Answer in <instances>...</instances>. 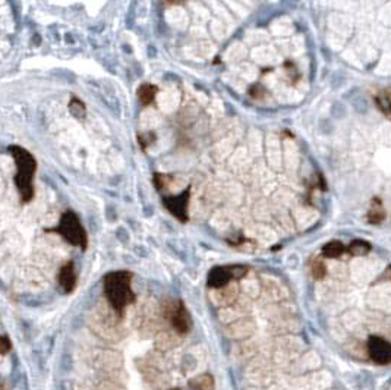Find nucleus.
I'll return each instance as SVG.
<instances>
[{"label": "nucleus", "mask_w": 391, "mask_h": 390, "mask_svg": "<svg viewBox=\"0 0 391 390\" xmlns=\"http://www.w3.org/2000/svg\"><path fill=\"white\" fill-rule=\"evenodd\" d=\"M130 273L128 272H112L104 277V292L113 307L119 314L135 301V293L130 288Z\"/></svg>", "instance_id": "f257e3e1"}, {"label": "nucleus", "mask_w": 391, "mask_h": 390, "mask_svg": "<svg viewBox=\"0 0 391 390\" xmlns=\"http://www.w3.org/2000/svg\"><path fill=\"white\" fill-rule=\"evenodd\" d=\"M14 158H15V163H17V186H18V191L21 194V198L22 201H30L31 197H33V176H34V172H36V160L34 157L24 148L21 147H11L9 148Z\"/></svg>", "instance_id": "f03ea898"}, {"label": "nucleus", "mask_w": 391, "mask_h": 390, "mask_svg": "<svg viewBox=\"0 0 391 390\" xmlns=\"http://www.w3.org/2000/svg\"><path fill=\"white\" fill-rule=\"evenodd\" d=\"M56 232H59L72 245H78V247H84L85 245L87 239H85L84 228L81 226L79 219L72 212H66L62 216L60 223L56 228Z\"/></svg>", "instance_id": "7ed1b4c3"}, {"label": "nucleus", "mask_w": 391, "mask_h": 390, "mask_svg": "<svg viewBox=\"0 0 391 390\" xmlns=\"http://www.w3.org/2000/svg\"><path fill=\"white\" fill-rule=\"evenodd\" d=\"M164 315L170 318V323L173 329L179 334H186L190 329V315L187 310L185 308L183 302L180 301H171L167 305H164Z\"/></svg>", "instance_id": "20e7f679"}, {"label": "nucleus", "mask_w": 391, "mask_h": 390, "mask_svg": "<svg viewBox=\"0 0 391 390\" xmlns=\"http://www.w3.org/2000/svg\"><path fill=\"white\" fill-rule=\"evenodd\" d=\"M368 353H369V358L378 365L391 364V343L382 337H378V336L369 337Z\"/></svg>", "instance_id": "39448f33"}, {"label": "nucleus", "mask_w": 391, "mask_h": 390, "mask_svg": "<svg viewBox=\"0 0 391 390\" xmlns=\"http://www.w3.org/2000/svg\"><path fill=\"white\" fill-rule=\"evenodd\" d=\"M187 203H189V189H186L185 192L177 195V197H171V198L164 200V206L168 209V212L182 222H185L187 219V214H186L187 213Z\"/></svg>", "instance_id": "423d86ee"}, {"label": "nucleus", "mask_w": 391, "mask_h": 390, "mask_svg": "<svg viewBox=\"0 0 391 390\" xmlns=\"http://www.w3.org/2000/svg\"><path fill=\"white\" fill-rule=\"evenodd\" d=\"M233 280L229 266L224 267H214L208 274V286L213 289H222L229 285V282Z\"/></svg>", "instance_id": "0eeeda50"}, {"label": "nucleus", "mask_w": 391, "mask_h": 390, "mask_svg": "<svg viewBox=\"0 0 391 390\" xmlns=\"http://www.w3.org/2000/svg\"><path fill=\"white\" fill-rule=\"evenodd\" d=\"M59 283L65 292H72L76 283V274L74 270V264L68 263L65 264L59 272Z\"/></svg>", "instance_id": "6e6552de"}, {"label": "nucleus", "mask_w": 391, "mask_h": 390, "mask_svg": "<svg viewBox=\"0 0 391 390\" xmlns=\"http://www.w3.org/2000/svg\"><path fill=\"white\" fill-rule=\"evenodd\" d=\"M375 104L381 110V113L391 120V87L379 91L375 96Z\"/></svg>", "instance_id": "1a4fd4ad"}, {"label": "nucleus", "mask_w": 391, "mask_h": 390, "mask_svg": "<svg viewBox=\"0 0 391 390\" xmlns=\"http://www.w3.org/2000/svg\"><path fill=\"white\" fill-rule=\"evenodd\" d=\"M366 219L371 225H379L385 219V210H384V206H382L379 198H372Z\"/></svg>", "instance_id": "9d476101"}, {"label": "nucleus", "mask_w": 391, "mask_h": 390, "mask_svg": "<svg viewBox=\"0 0 391 390\" xmlns=\"http://www.w3.org/2000/svg\"><path fill=\"white\" fill-rule=\"evenodd\" d=\"M190 390H213L214 389V378L210 374H203L195 377L189 381Z\"/></svg>", "instance_id": "9b49d317"}, {"label": "nucleus", "mask_w": 391, "mask_h": 390, "mask_svg": "<svg viewBox=\"0 0 391 390\" xmlns=\"http://www.w3.org/2000/svg\"><path fill=\"white\" fill-rule=\"evenodd\" d=\"M346 253V247L340 241H331L322 247V257L325 258H338Z\"/></svg>", "instance_id": "f8f14e48"}, {"label": "nucleus", "mask_w": 391, "mask_h": 390, "mask_svg": "<svg viewBox=\"0 0 391 390\" xmlns=\"http://www.w3.org/2000/svg\"><path fill=\"white\" fill-rule=\"evenodd\" d=\"M155 94H157V87L152 84H144L138 88V98L145 106L154 101Z\"/></svg>", "instance_id": "ddd939ff"}, {"label": "nucleus", "mask_w": 391, "mask_h": 390, "mask_svg": "<svg viewBox=\"0 0 391 390\" xmlns=\"http://www.w3.org/2000/svg\"><path fill=\"white\" fill-rule=\"evenodd\" d=\"M346 251L353 257H362V255H366L371 251V244L363 241V239H356L347 247Z\"/></svg>", "instance_id": "4468645a"}, {"label": "nucleus", "mask_w": 391, "mask_h": 390, "mask_svg": "<svg viewBox=\"0 0 391 390\" xmlns=\"http://www.w3.org/2000/svg\"><path fill=\"white\" fill-rule=\"evenodd\" d=\"M311 273H312V276H314L317 280H321V279H324L325 274H327V267H325V264H324L319 258H314V260L311 261Z\"/></svg>", "instance_id": "2eb2a0df"}, {"label": "nucleus", "mask_w": 391, "mask_h": 390, "mask_svg": "<svg viewBox=\"0 0 391 390\" xmlns=\"http://www.w3.org/2000/svg\"><path fill=\"white\" fill-rule=\"evenodd\" d=\"M69 110H71V113H72L75 117H82L84 113H85L84 104H82L78 98H72V101L69 103Z\"/></svg>", "instance_id": "dca6fc26"}, {"label": "nucleus", "mask_w": 391, "mask_h": 390, "mask_svg": "<svg viewBox=\"0 0 391 390\" xmlns=\"http://www.w3.org/2000/svg\"><path fill=\"white\" fill-rule=\"evenodd\" d=\"M11 351V342L8 337L5 336H0V355H3V353H8Z\"/></svg>", "instance_id": "f3484780"}, {"label": "nucleus", "mask_w": 391, "mask_h": 390, "mask_svg": "<svg viewBox=\"0 0 391 390\" xmlns=\"http://www.w3.org/2000/svg\"><path fill=\"white\" fill-rule=\"evenodd\" d=\"M381 280H388L391 282V266H388L384 272V274L381 276Z\"/></svg>", "instance_id": "a211bd4d"}]
</instances>
